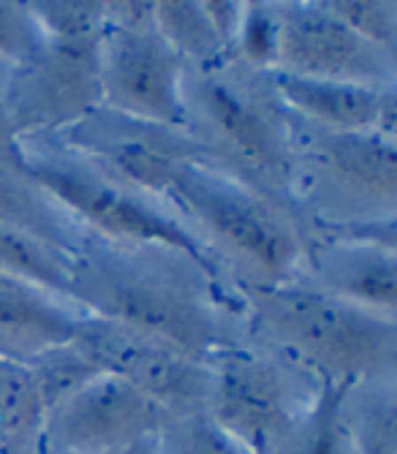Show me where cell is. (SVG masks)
Segmentation results:
<instances>
[{"label":"cell","instance_id":"obj_1","mask_svg":"<svg viewBox=\"0 0 397 454\" xmlns=\"http://www.w3.org/2000/svg\"><path fill=\"white\" fill-rule=\"evenodd\" d=\"M71 300L210 367L253 343L240 292L167 247L90 234L71 259Z\"/></svg>","mask_w":397,"mask_h":454},{"label":"cell","instance_id":"obj_2","mask_svg":"<svg viewBox=\"0 0 397 454\" xmlns=\"http://www.w3.org/2000/svg\"><path fill=\"white\" fill-rule=\"evenodd\" d=\"M240 297L253 343L322 387L397 379V318L343 302L300 278L243 288Z\"/></svg>","mask_w":397,"mask_h":454},{"label":"cell","instance_id":"obj_3","mask_svg":"<svg viewBox=\"0 0 397 454\" xmlns=\"http://www.w3.org/2000/svg\"><path fill=\"white\" fill-rule=\"evenodd\" d=\"M164 204L207 247L237 292L297 278L310 237L302 213L215 163L183 167Z\"/></svg>","mask_w":397,"mask_h":454},{"label":"cell","instance_id":"obj_4","mask_svg":"<svg viewBox=\"0 0 397 454\" xmlns=\"http://www.w3.org/2000/svg\"><path fill=\"white\" fill-rule=\"evenodd\" d=\"M286 112V109H284ZM294 204L310 234L397 239V139L378 131H335L286 112Z\"/></svg>","mask_w":397,"mask_h":454},{"label":"cell","instance_id":"obj_5","mask_svg":"<svg viewBox=\"0 0 397 454\" xmlns=\"http://www.w3.org/2000/svg\"><path fill=\"white\" fill-rule=\"evenodd\" d=\"M183 104L185 131L207 150L215 167L300 213L292 196L289 120L269 93L264 71L240 60L213 71L185 68Z\"/></svg>","mask_w":397,"mask_h":454},{"label":"cell","instance_id":"obj_6","mask_svg":"<svg viewBox=\"0 0 397 454\" xmlns=\"http://www.w3.org/2000/svg\"><path fill=\"white\" fill-rule=\"evenodd\" d=\"M17 153L27 175L90 234L121 245L177 251L229 283L207 247L164 201L104 175L50 139H25L17 145Z\"/></svg>","mask_w":397,"mask_h":454},{"label":"cell","instance_id":"obj_7","mask_svg":"<svg viewBox=\"0 0 397 454\" xmlns=\"http://www.w3.org/2000/svg\"><path fill=\"white\" fill-rule=\"evenodd\" d=\"M322 384L259 343L213 364L205 414L248 454H272L307 414Z\"/></svg>","mask_w":397,"mask_h":454},{"label":"cell","instance_id":"obj_8","mask_svg":"<svg viewBox=\"0 0 397 454\" xmlns=\"http://www.w3.org/2000/svg\"><path fill=\"white\" fill-rule=\"evenodd\" d=\"M185 63L152 22V0H114L98 44L101 106L185 131Z\"/></svg>","mask_w":397,"mask_h":454},{"label":"cell","instance_id":"obj_9","mask_svg":"<svg viewBox=\"0 0 397 454\" xmlns=\"http://www.w3.org/2000/svg\"><path fill=\"white\" fill-rule=\"evenodd\" d=\"M38 139L55 142L104 175L158 201H164V193L183 167L193 160H210L207 150L188 131L134 120L104 106L71 122L68 129Z\"/></svg>","mask_w":397,"mask_h":454},{"label":"cell","instance_id":"obj_10","mask_svg":"<svg viewBox=\"0 0 397 454\" xmlns=\"http://www.w3.org/2000/svg\"><path fill=\"white\" fill-rule=\"evenodd\" d=\"M272 71L362 88H397V55H389L338 20L324 0L269 4Z\"/></svg>","mask_w":397,"mask_h":454},{"label":"cell","instance_id":"obj_11","mask_svg":"<svg viewBox=\"0 0 397 454\" xmlns=\"http://www.w3.org/2000/svg\"><path fill=\"white\" fill-rule=\"evenodd\" d=\"M74 343L101 373L136 387L172 419L198 414L207 405L213 367L161 340L90 316L76 329Z\"/></svg>","mask_w":397,"mask_h":454},{"label":"cell","instance_id":"obj_12","mask_svg":"<svg viewBox=\"0 0 397 454\" xmlns=\"http://www.w3.org/2000/svg\"><path fill=\"white\" fill-rule=\"evenodd\" d=\"M6 104L17 145L52 137L101 106L98 44H47L27 63L14 66L6 82Z\"/></svg>","mask_w":397,"mask_h":454},{"label":"cell","instance_id":"obj_13","mask_svg":"<svg viewBox=\"0 0 397 454\" xmlns=\"http://www.w3.org/2000/svg\"><path fill=\"white\" fill-rule=\"evenodd\" d=\"M167 411L123 379L101 373L47 411L44 435L52 454H112L161 435Z\"/></svg>","mask_w":397,"mask_h":454},{"label":"cell","instance_id":"obj_14","mask_svg":"<svg viewBox=\"0 0 397 454\" xmlns=\"http://www.w3.org/2000/svg\"><path fill=\"white\" fill-rule=\"evenodd\" d=\"M297 278L343 302L397 318V239L315 231Z\"/></svg>","mask_w":397,"mask_h":454},{"label":"cell","instance_id":"obj_15","mask_svg":"<svg viewBox=\"0 0 397 454\" xmlns=\"http://www.w3.org/2000/svg\"><path fill=\"white\" fill-rule=\"evenodd\" d=\"M264 82L275 101L289 114L335 131H378L394 137L397 88H362L292 76L284 71H264Z\"/></svg>","mask_w":397,"mask_h":454},{"label":"cell","instance_id":"obj_16","mask_svg":"<svg viewBox=\"0 0 397 454\" xmlns=\"http://www.w3.org/2000/svg\"><path fill=\"white\" fill-rule=\"evenodd\" d=\"M90 313L74 300L0 272V356L30 362L60 343L74 340Z\"/></svg>","mask_w":397,"mask_h":454},{"label":"cell","instance_id":"obj_17","mask_svg":"<svg viewBox=\"0 0 397 454\" xmlns=\"http://www.w3.org/2000/svg\"><path fill=\"white\" fill-rule=\"evenodd\" d=\"M0 223H6L66 259H74L90 231L38 185L22 167L17 147L0 153Z\"/></svg>","mask_w":397,"mask_h":454},{"label":"cell","instance_id":"obj_18","mask_svg":"<svg viewBox=\"0 0 397 454\" xmlns=\"http://www.w3.org/2000/svg\"><path fill=\"white\" fill-rule=\"evenodd\" d=\"M152 22L191 71H213L237 60L213 25L205 0H152Z\"/></svg>","mask_w":397,"mask_h":454},{"label":"cell","instance_id":"obj_19","mask_svg":"<svg viewBox=\"0 0 397 454\" xmlns=\"http://www.w3.org/2000/svg\"><path fill=\"white\" fill-rule=\"evenodd\" d=\"M343 417L360 454H397V379L346 387Z\"/></svg>","mask_w":397,"mask_h":454},{"label":"cell","instance_id":"obj_20","mask_svg":"<svg viewBox=\"0 0 397 454\" xmlns=\"http://www.w3.org/2000/svg\"><path fill=\"white\" fill-rule=\"evenodd\" d=\"M346 387H322L307 414L272 454H360L343 417Z\"/></svg>","mask_w":397,"mask_h":454},{"label":"cell","instance_id":"obj_21","mask_svg":"<svg viewBox=\"0 0 397 454\" xmlns=\"http://www.w3.org/2000/svg\"><path fill=\"white\" fill-rule=\"evenodd\" d=\"M0 272L71 300V259L6 223H0Z\"/></svg>","mask_w":397,"mask_h":454},{"label":"cell","instance_id":"obj_22","mask_svg":"<svg viewBox=\"0 0 397 454\" xmlns=\"http://www.w3.org/2000/svg\"><path fill=\"white\" fill-rule=\"evenodd\" d=\"M30 12L47 41L71 47L101 44L109 20V4L104 0H50L30 4Z\"/></svg>","mask_w":397,"mask_h":454},{"label":"cell","instance_id":"obj_23","mask_svg":"<svg viewBox=\"0 0 397 454\" xmlns=\"http://www.w3.org/2000/svg\"><path fill=\"white\" fill-rule=\"evenodd\" d=\"M30 376L35 381V389L42 395V403L47 411H52L58 403L71 397L76 389H82L93 379L101 376V370L82 354L74 340L60 343L55 348H47L44 354L25 362Z\"/></svg>","mask_w":397,"mask_h":454},{"label":"cell","instance_id":"obj_24","mask_svg":"<svg viewBox=\"0 0 397 454\" xmlns=\"http://www.w3.org/2000/svg\"><path fill=\"white\" fill-rule=\"evenodd\" d=\"M47 408L25 362L0 356V430H44Z\"/></svg>","mask_w":397,"mask_h":454},{"label":"cell","instance_id":"obj_25","mask_svg":"<svg viewBox=\"0 0 397 454\" xmlns=\"http://www.w3.org/2000/svg\"><path fill=\"white\" fill-rule=\"evenodd\" d=\"M324 4L356 35L389 55H397V4L389 0H324Z\"/></svg>","mask_w":397,"mask_h":454},{"label":"cell","instance_id":"obj_26","mask_svg":"<svg viewBox=\"0 0 397 454\" xmlns=\"http://www.w3.org/2000/svg\"><path fill=\"white\" fill-rule=\"evenodd\" d=\"M161 454H248L231 441L205 411L188 417H175L161 433Z\"/></svg>","mask_w":397,"mask_h":454},{"label":"cell","instance_id":"obj_27","mask_svg":"<svg viewBox=\"0 0 397 454\" xmlns=\"http://www.w3.org/2000/svg\"><path fill=\"white\" fill-rule=\"evenodd\" d=\"M44 44L47 38L30 12V4L0 0V63L12 68L22 66Z\"/></svg>","mask_w":397,"mask_h":454},{"label":"cell","instance_id":"obj_28","mask_svg":"<svg viewBox=\"0 0 397 454\" xmlns=\"http://www.w3.org/2000/svg\"><path fill=\"white\" fill-rule=\"evenodd\" d=\"M0 454H52L44 430H0Z\"/></svg>","mask_w":397,"mask_h":454},{"label":"cell","instance_id":"obj_29","mask_svg":"<svg viewBox=\"0 0 397 454\" xmlns=\"http://www.w3.org/2000/svg\"><path fill=\"white\" fill-rule=\"evenodd\" d=\"M9 71L12 66L0 63V153H9L17 147V134L12 126V114H9V104H6V82H9Z\"/></svg>","mask_w":397,"mask_h":454},{"label":"cell","instance_id":"obj_30","mask_svg":"<svg viewBox=\"0 0 397 454\" xmlns=\"http://www.w3.org/2000/svg\"><path fill=\"white\" fill-rule=\"evenodd\" d=\"M112 454H161V435L155 438H144L128 449H121V451H112Z\"/></svg>","mask_w":397,"mask_h":454}]
</instances>
